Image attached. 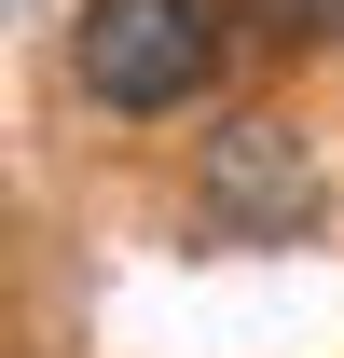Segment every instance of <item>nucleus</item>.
I'll list each match as a JSON object with an SVG mask.
<instances>
[{
  "label": "nucleus",
  "instance_id": "f257e3e1",
  "mask_svg": "<svg viewBox=\"0 0 344 358\" xmlns=\"http://www.w3.org/2000/svg\"><path fill=\"white\" fill-rule=\"evenodd\" d=\"M220 0H83V28H69V69H83L96 110H124V124H152V110H193V96L220 83Z\"/></svg>",
  "mask_w": 344,
  "mask_h": 358
},
{
  "label": "nucleus",
  "instance_id": "f03ea898",
  "mask_svg": "<svg viewBox=\"0 0 344 358\" xmlns=\"http://www.w3.org/2000/svg\"><path fill=\"white\" fill-rule=\"evenodd\" d=\"M207 221L220 234H303V221H317V179H303L289 124H220V152H207Z\"/></svg>",
  "mask_w": 344,
  "mask_h": 358
},
{
  "label": "nucleus",
  "instance_id": "7ed1b4c3",
  "mask_svg": "<svg viewBox=\"0 0 344 358\" xmlns=\"http://www.w3.org/2000/svg\"><path fill=\"white\" fill-rule=\"evenodd\" d=\"M261 28H275V42H331L344 0H261Z\"/></svg>",
  "mask_w": 344,
  "mask_h": 358
}]
</instances>
